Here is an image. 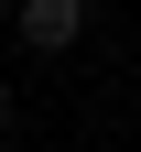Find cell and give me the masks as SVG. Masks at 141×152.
<instances>
[{"instance_id":"3957f363","label":"cell","mask_w":141,"mask_h":152,"mask_svg":"<svg viewBox=\"0 0 141 152\" xmlns=\"http://www.w3.org/2000/svg\"><path fill=\"white\" fill-rule=\"evenodd\" d=\"M76 152H109V141H76Z\"/></svg>"},{"instance_id":"6da1fadb","label":"cell","mask_w":141,"mask_h":152,"mask_svg":"<svg viewBox=\"0 0 141 152\" xmlns=\"http://www.w3.org/2000/svg\"><path fill=\"white\" fill-rule=\"evenodd\" d=\"M11 33L33 54H76L87 44V0H11Z\"/></svg>"},{"instance_id":"277c9868","label":"cell","mask_w":141,"mask_h":152,"mask_svg":"<svg viewBox=\"0 0 141 152\" xmlns=\"http://www.w3.org/2000/svg\"><path fill=\"white\" fill-rule=\"evenodd\" d=\"M0 22H11V0H0Z\"/></svg>"},{"instance_id":"7a4b0ae2","label":"cell","mask_w":141,"mask_h":152,"mask_svg":"<svg viewBox=\"0 0 141 152\" xmlns=\"http://www.w3.org/2000/svg\"><path fill=\"white\" fill-rule=\"evenodd\" d=\"M0 130H11V76H0Z\"/></svg>"}]
</instances>
